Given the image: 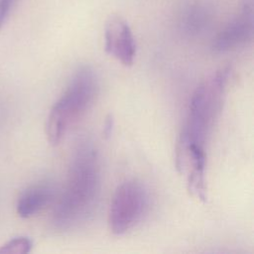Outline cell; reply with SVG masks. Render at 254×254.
I'll return each mask as SVG.
<instances>
[{
    "instance_id": "6da1fadb",
    "label": "cell",
    "mask_w": 254,
    "mask_h": 254,
    "mask_svg": "<svg viewBox=\"0 0 254 254\" xmlns=\"http://www.w3.org/2000/svg\"><path fill=\"white\" fill-rule=\"evenodd\" d=\"M101 177L97 151L89 140L80 141L70 160L67 179L54 211V224L68 230L93 212L100 193Z\"/></svg>"
},
{
    "instance_id": "7a4b0ae2",
    "label": "cell",
    "mask_w": 254,
    "mask_h": 254,
    "mask_svg": "<svg viewBox=\"0 0 254 254\" xmlns=\"http://www.w3.org/2000/svg\"><path fill=\"white\" fill-rule=\"evenodd\" d=\"M228 74L229 68H221L196 87L190 98L187 122L177 146L204 148L205 139L222 107Z\"/></svg>"
},
{
    "instance_id": "3957f363",
    "label": "cell",
    "mask_w": 254,
    "mask_h": 254,
    "mask_svg": "<svg viewBox=\"0 0 254 254\" xmlns=\"http://www.w3.org/2000/svg\"><path fill=\"white\" fill-rule=\"evenodd\" d=\"M97 91L98 80L94 70L87 65L79 67L48 116L46 133L51 144L57 145L62 141L92 105Z\"/></svg>"
},
{
    "instance_id": "277c9868",
    "label": "cell",
    "mask_w": 254,
    "mask_h": 254,
    "mask_svg": "<svg viewBox=\"0 0 254 254\" xmlns=\"http://www.w3.org/2000/svg\"><path fill=\"white\" fill-rule=\"evenodd\" d=\"M148 205V194L144 186L129 180L115 190L108 211L110 230L117 235L133 228L142 218Z\"/></svg>"
},
{
    "instance_id": "5b68a950",
    "label": "cell",
    "mask_w": 254,
    "mask_h": 254,
    "mask_svg": "<svg viewBox=\"0 0 254 254\" xmlns=\"http://www.w3.org/2000/svg\"><path fill=\"white\" fill-rule=\"evenodd\" d=\"M104 47L107 54L128 66L134 62L136 44L129 25L119 16H111L104 30Z\"/></svg>"
},
{
    "instance_id": "8992f818",
    "label": "cell",
    "mask_w": 254,
    "mask_h": 254,
    "mask_svg": "<svg viewBox=\"0 0 254 254\" xmlns=\"http://www.w3.org/2000/svg\"><path fill=\"white\" fill-rule=\"evenodd\" d=\"M253 31V8H243L241 14L232 19L215 36L212 50L216 53H225L245 45L252 40Z\"/></svg>"
},
{
    "instance_id": "52a82bcc",
    "label": "cell",
    "mask_w": 254,
    "mask_h": 254,
    "mask_svg": "<svg viewBox=\"0 0 254 254\" xmlns=\"http://www.w3.org/2000/svg\"><path fill=\"white\" fill-rule=\"evenodd\" d=\"M55 195V190L49 183H38L28 188L19 197L17 212L21 217H31L45 208Z\"/></svg>"
},
{
    "instance_id": "ba28073f",
    "label": "cell",
    "mask_w": 254,
    "mask_h": 254,
    "mask_svg": "<svg viewBox=\"0 0 254 254\" xmlns=\"http://www.w3.org/2000/svg\"><path fill=\"white\" fill-rule=\"evenodd\" d=\"M211 17V10L205 3L190 2L184 7L180 14V29L188 36L199 35L208 27Z\"/></svg>"
},
{
    "instance_id": "9c48e42d",
    "label": "cell",
    "mask_w": 254,
    "mask_h": 254,
    "mask_svg": "<svg viewBox=\"0 0 254 254\" xmlns=\"http://www.w3.org/2000/svg\"><path fill=\"white\" fill-rule=\"evenodd\" d=\"M32 241L28 237H16L0 247V253L25 254L32 249Z\"/></svg>"
},
{
    "instance_id": "30bf717a",
    "label": "cell",
    "mask_w": 254,
    "mask_h": 254,
    "mask_svg": "<svg viewBox=\"0 0 254 254\" xmlns=\"http://www.w3.org/2000/svg\"><path fill=\"white\" fill-rule=\"evenodd\" d=\"M17 0H0V30L8 19Z\"/></svg>"
},
{
    "instance_id": "8fae6325",
    "label": "cell",
    "mask_w": 254,
    "mask_h": 254,
    "mask_svg": "<svg viewBox=\"0 0 254 254\" xmlns=\"http://www.w3.org/2000/svg\"><path fill=\"white\" fill-rule=\"evenodd\" d=\"M243 8H253V0H242Z\"/></svg>"
}]
</instances>
